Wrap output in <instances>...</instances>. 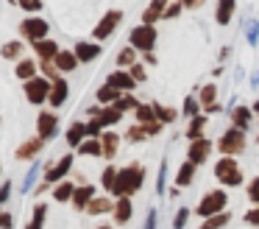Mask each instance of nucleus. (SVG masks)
Listing matches in <instances>:
<instances>
[{
  "mask_svg": "<svg viewBox=\"0 0 259 229\" xmlns=\"http://www.w3.org/2000/svg\"><path fill=\"white\" fill-rule=\"evenodd\" d=\"M142 184H145V165H140V162H131V165L120 168L117 171V184H114L112 195H134L137 190H142Z\"/></svg>",
  "mask_w": 259,
  "mask_h": 229,
  "instance_id": "nucleus-1",
  "label": "nucleus"
},
{
  "mask_svg": "<svg viewBox=\"0 0 259 229\" xmlns=\"http://www.w3.org/2000/svg\"><path fill=\"white\" fill-rule=\"evenodd\" d=\"M214 179H218L223 187H240L242 184V171L237 165V156H220L214 162Z\"/></svg>",
  "mask_w": 259,
  "mask_h": 229,
  "instance_id": "nucleus-2",
  "label": "nucleus"
},
{
  "mask_svg": "<svg viewBox=\"0 0 259 229\" xmlns=\"http://www.w3.org/2000/svg\"><path fill=\"white\" fill-rule=\"evenodd\" d=\"M156 42H159V31H156V25H148V22L134 25L128 34V45L137 48L140 53H151V50L156 48Z\"/></svg>",
  "mask_w": 259,
  "mask_h": 229,
  "instance_id": "nucleus-3",
  "label": "nucleus"
},
{
  "mask_svg": "<svg viewBox=\"0 0 259 229\" xmlns=\"http://www.w3.org/2000/svg\"><path fill=\"white\" fill-rule=\"evenodd\" d=\"M245 145H248L245 132L237 128V126H229L223 134H220V140H218V151L223 156H240L242 151H245Z\"/></svg>",
  "mask_w": 259,
  "mask_h": 229,
  "instance_id": "nucleus-4",
  "label": "nucleus"
},
{
  "mask_svg": "<svg viewBox=\"0 0 259 229\" xmlns=\"http://www.w3.org/2000/svg\"><path fill=\"white\" fill-rule=\"evenodd\" d=\"M226 207H229V195H226V190H209V193L201 195L195 212H198L201 218H209V215H218V212H223Z\"/></svg>",
  "mask_w": 259,
  "mask_h": 229,
  "instance_id": "nucleus-5",
  "label": "nucleus"
},
{
  "mask_svg": "<svg viewBox=\"0 0 259 229\" xmlns=\"http://www.w3.org/2000/svg\"><path fill=\"white\" fill-rule=\"evenodd\" d=\"M51 87H53L51 78L34 76V78H28V81H25L23 89H25V98H28L34 106H39V104H45V101L51 98Z\"/></svg>",
  "mask_w": 259,
  "mask_h": 229,
  "instance_id": "nucleus-6",
  "label": "nucleus"
},
{
  "mask_svg": "<svg viewBox=\"0 0 259 229\" xmlns=\"http://www.w3.org/2000/svg\"><path fill=\"white\" fill-rule=\"evenodd\" d=\"M120 22H123V11H120V9L106 11V14L98 20V25H95V31H92V37H95L98 42H103V39H109L114 31H117Z\"/></svg>",
  "mask_w": 259,
  "mask_h": 229,
  "instance_id": "nucleus-7",
  "label": "nucleus"
},
{
  "mask_svg": "<svg viewBox=\"0 0 259 229\" xmlns=\"http://www.w3.org/2000/svg\"><path fill=\"white\" fill-rule=\"evenodd\" d=\"M48 20H42V17H28V20L20 22V37L28 39V42H39V39L48 37Z\"/></svg>",
  "mask_w": 259,
  "mask_h": 229,
  "instance_id": "nucleus-8",
  "label": "nucleus"
},
{
  "mask_svg": "<svg viewBox=\"0 0 259 229\" xmlns=\"http://www.w3.org/2000/svg\"><path fill=\"white\" fill-rule=\"evenodd\" d=\"M209 154H212V140L209 137L190 140V145H187V159L190 162H195V165H206Z\"/></svg>",
  "mask_w": 259,
  "mask_h": 229,
  "instance_id": "nucleus-9",
  "label": "nucleus"
},
{
  "mask_svg": "<svg viewBox=\"0 0 259 229\" xmlns=\"http://www.w3.org/2000/svg\"><path fill=\"white\" fill-rule=\"evenodd\" d=\"M70 168H73V154H64L62 159H56L53 165H48L45 171V184H59L64 176L70 173Z\"/></svg>",
  "mask_w": 259,
  "mask_h": 229,
  "instance_id": "nucleus-10",
  "label": "nucleus"
},
{
  "mask_svg": "<svg viewBox=\"0 0 259 229\" xmlns=\"http://www.w3.org/2000/svg\"><path fill=\"white\" fill-rule=\"evenodd\" d=\"M87 112H90L92 117H98V120L103 123V128H109V126H117V123L123 120V112H120L114 104H109V106H101V104H98V106H90Z\"/></svg>",
  "mask_w": 259,
  "mask_h": 229,
  "instance_id": "nucleus-11",
  "label": "nucleus"
},
{
  "mask_svg": "<svg viewBox=\"0 0 259 229\" xmlns=\"http://www.w3.org/2000/svg\"><path fill=\"white\" fill-rule=\"evenodd\" d=\"M106 84H112V87H114V89H120V92H134V89H137L134 76H131L128 70H123V67H117V70L109 73Z\"/></svg>",
  "mask_w": 259,
  "mask_h": 229,
  "instance_id": "nucleus-12",
  "label": "nucleus"
},
{
  "mask_svg": "<svg viewBox=\"0 0 259 229\" xmlns=\"http://www.w3.org/2000/svg\"><path fill=\"white\" fill-rule=\"evenodd\" d=\"M56 128H59L56 112H39V117H36V132H39V137L51 140L53 134H56Z\"/></svg>",
  "mask_w": 259,
  "mask_h": 229,
  "instance_id": "nucleus-13",
  "label": "nucleus"
},
{
  "mask_svg": "<svg viewBox=\"0 0 259 229\" xmlns=\"http://www.w3.org/2000/svg\"><path fill=\"white\" fill-rule=\"evenodd\" d=\"M229 117H231V126L248 132L251 123H253V109L251 106H234V109H229Z\"/></svg>",
  "mask_w": 259,
  "mask_h": 229,
  "instance_id": "nucleus-14",
  "label": "nucleus"
},
{
  "mask_svg": "<svg viewBox=\"0 0 259 229\" xmlns=\"http://www.w3.org/2000/svg\"><path fill=\"white\" fill-rule=\"evenodd\" d=\"M42 145H45V140H42L39 134H36V137L25 140L23 145H17V151H14V156H17V159H34V156L42 151Z\"/></svg>",
  "mask_w": 259,
  "mask_h": 229,
  "instance_id": "nucleus-15",
  "label": "nucleus"
},
{
  "mask_svg": "<svg viewBox=\"0 0 259 229\" xmlns=\"http://www.w3.org/2000/svg\"><path fill=\"white\" fill-rule=\"evenodd\" d=\"M114 221L123 226V223L131 221V212H134V204H131V195H120L117 201H114Z\"/></svg>",
  "mask_w": 259,
  "mask_h": 229,
  "instance_id": "nucleus-16",
  "label": "nucleus"
},
{
  "mask_svg": "<svg viewBox=\"0 0 259 229\" xmlns=\"http://www.w3.org/2000/svg\"><path fill=\"white\" fill-rule=\"evenodd\" d=\"M75 56H78L81 64H87V61H95L98 56H101V45L98 42H75Z\"/></svg>",
  "mask_w": 259,
  "mask_h": 229,
  "instance_id": "nucleus-17",
  "label": "nucleus"
},
{
  "mask_svg": "<svg viewBox=\"0 0 259 229\" xmlns=\"http://www.w3.org/2000/svg\"><path fill=\"white\" fill-rule=\"evenodd\" d=\"M53 64L59 67V73H73L81 61H78V56H75V50H59L56 59H53Z\"/></svg>",
  "mask_w": 259,
  "mask_h": 229,
  "instance_id": "nucleus-18",
  "label": "nucleus"
},
{
  "mask_svg": "<svg viewBox=\"0 0 259 229\" xmlns=\"http://www.w3.org/2000/svg\"><path fill=\"white\" fill-rule=\"evenodd\" d=\"M237 11V0H218V9H214V22L218 25H229L231 17Z\"/></svg>",
  "mask_w": 259,
  "mask_h": 229,
  "instance_id": "nucleus-19",
  "label": "nucleus"
},
{
  "mask_svg": "<svg viewBox=\"0 0 259 229\" xmlns=\"http://www.w3.org/2000/svg\"><path fill=\"white\" fill-rule=\"evenodd\" d=\"M67 95H70V84L64 81V78H56V81H53V87H51V106L53 109H59V106L64 104V101H67Z\"/></svg>",
  "mask_w": 259,
  "mask_h": 229,
  "instance_id": "nucleus-20",
  "label": "nucleus"
},
{
  "mask_svg": "<svg viewBox=\"0 0 259 229\" xmlns=\"http://www.w3.org/2000/svg\"><path fill=\"white\" fill-rule=\"evenodd\" d=\"M34 50H36V56H39V61H53L56 59V53L62 48H59L56 42H53V39H39V42H34Z\"/></svg>",
  "mask_w": 259,
  "mask_h": 229,
  "instance_id": "nucleus-21",
  "label": "nucleus"
},
{
  "mask_svg": "<svg viewBox=\"0 0 259 229\" xmlns=\"http://www.w3.org/2000/svg\"><path fill=\"white\" fill-rule=\"evenodd\" d=\"M92 199H95V187H92V184H78L75 193H73V207L81 212V210H87V204H90Z\"/></svg>",
  "mask_w": 259,
  "mask_h": 229,
  "instance_id": "nucleus-22",
  "label": "nucleus"
},
{
  "mask_svg": "<svg viewBox=\"0 0 259 229\" xmlns=\"http://www.w3.org/2000/svg\"><path fill=\"white\" fill-rule=\"evenodd\" d=\"M184 137H187V140L206 137V112H203V115H195V117H190V126H187Z\"/></svg>",
  "mask_w": 259,
  "mask_h": 229,
  "instance_id": "nucleus-23",
  "label": "nucleus"
},
{
  "mask_svg": "<svg viewBox=\"0 0 259 229\" xmlns=\"http://www.w3.org/2000/svg\"><path fill=\"white\" fill-rule=\"evenodd\" d=\"M101 145H103V156H106V159H114V156H117V148H120V134L117 132H103Z\"/></svg>",
  "mask_w": 259,
  "mask_h": 229,
  "instance_id": "nucleus-24",
  "label": "nucleus"
},
{
  "mask_svg": "<svg viewBox=\"0 0 259 229\" xmlns=\"http://www.w3.org/2000/svg\"><path fill=\"white\" fill-rule=\"evenodd\" d=\"M195 162H181V168H179V173H176V184H179V187H190L192 182H195Z\"/></svg>",
  "mask_w": 259,
  "mask_h": 229,
  "instance_id": "nucleus-25",
  "label": "nucleus"
},
{
  "mask_svg": "<svg viewBox=\"0 0 259 229\" xmlns=\"http://www.w3.org/2000/svg\"><path fill=\"white\" fill-rule=\"evenodd\" d=\"M64 137H67L70 148H78V145L87 140V123H70V128H67Z\"/></svg>",
  "mask_w": 259,
  "mask_h": 229,
  "instance_id": "nucleus-26",
  "label": "nucleus"
},
{
  "mask_svg": "<svg viewBox=\"0 0 259 229\" xmlns=\"http://www.w3.org/2000/svg\"><path fill=\"white\" fill-rule=\"evenodd\" d=\"M114 210V201L106 199V195H95V199L87 204V212L90 215H103V212H112Z\"/></svg>",
  "mask_w": 259,
  "mask_h": 229,
  "instance_id": "nucleus-27",
  "label": "nucleus"
},
{
  "mask_svg": "<svg viewBox=\"0 0 259 229\" xmlns=\"http://www.w3.org/2000/svg\"><path fill=\"white\" fill-rule=\"evenodd\" d=\"M78 151L81 156H103V145H101V137H87L84 143L78 145Z\"/></svg>",
  "mask_w": 259,
  "mask_h": 229,
  "instance_id": "nucleus-28",
  "label": "nucleus"
},
{
  "mask_svg": "<svg viewBox=\"0 0 259 229\" xmlns=\"http://www.w3.org/2000/svg\"><path fill=\"white\" fill-rule=\"evenodd\" d=\"M73 193H75V184L67 182V179H62V182L53 187V199L56 201H73Z\"/></svg>",
  "mask_w": 259,
  "mask_h": 229,
  "instance_id": "nucleus-29",
  "label": "nucleus"
},
{
  "mask_svg": "<svg viewBox=\"0 0 259 229\" xmlns=\"http://www.w3.org/2000/svg\"><path fill=\"white\" fill-rule=\"evenodd\" d=\"M229 221H231V215L223 210V212H218V215H209V218H203V223H201L198 229H223Z\"/></svg>",
  "mask_w": 259,
  "mask_h": 229,
  "instance_id": "nucleus-30",
  "label": "nucleus"
},
{
  "mask_svg": "<svg viewBox=\"0 0 259 229\" xmlns=\"http://www.w3.org/2000/svg\"><path fill=\"white\" fill-rule=\"evenodd\" d=\"M198 101H201L203 109L212 106V104H218V84H206V87L198 89Z\"/></svg>",
  "mask_w": 259,
  "mask_h": 229,
  "instance_id": "nucleus-31",
  "label": "nucleus"
},
{
  "mask_svg": "<svg viewBox=\"0 0 259 229\" xmlns=\"http://www.w3.org/2000/svg\"><path fill=\"white\" fill-rule=\"evenodd\" d=\"M120 95H123V92H120V89H114L112 84H103V87L98 89V104H101V106H109V104H114Z\"/></svg>",
  "mask_w": 259,
  "mask_h": 229,
  "instance_id": "nucleus-32",
  "label": "nucleus"
},
{
  "mask_svg": "<svg viewBox=\"0 0 259 229\" xmlns=\"http://www.w3.org/2000/svg\"><path fill=\"white\" fill-rule=\"evenodd\" d=\"M137 53H140L137 48H131V45H125V48L117 53V67H123V70H128V67L134 64V61H140V59H137Z\"/></svg>",
  "mask_w": 259,
  "mask_h": 229,
  "instance_id": "nucleus-33",
  "label": "nucleus"
},
{
  "mask_svg": "<svg viewBox=\"0 0 259 229\" xmlns=\"http://www.w3.org/2000/svg\"><path fill=\"white\" fill-rule=\"evenodd\" d=\"M36 61L34 59H23V61H17V78H23V81H28V78H34L36 76Z\"/></svg>",
  "mask_w": 259,
  "mask_h": 229,
  "instance_id": "nucleus-34",
  "label": "nucleus"
},
{
  "mask_svg": "<svg viewBox=\"0 0 259 229\" xmlns=\"http://www.w3.org/2000/svg\"><path fill=\"white\" fill-rule=\"evenodd\" d=\"M201 101H198V95H187L184 98V106H181V112H184V117L190 120V117H195V115H201Z\"/></svg>",
  "mask_w": 259,
  "mask_h": 229,
  "instance_id": "nucleus-35",
  "label": "nucleus"
},
{
  "mask_svg": "<svg viewBox=\"0 0 259 229\" xmlns=\"http://www.w3.org/2000/svg\"><path fill=\"white\" fill-rule=\"evenodd\" d=\"M137 115V123H153L156 120V109H153V104H140L134 109Z\"/></svg>",
  "mask_w": 259,
  "mask_h": 229,
  "instance_id": "nucleus-36",
  "label": "nucleus"
},
{
  "mask_svg": "<svg viewBox=\"0 0 259 229\" xmlns=\"http://www.w3.org/2000/svg\"><path fill=\"white\" fill-rule=\"evenodd\" d=\"M153 109H156V120H162L164 126H167V123H173L176 117H179V112H176L173 106H162V104H153Z\"/></svg>",
  "mask_w": 259,
  "mask_h": 229,
  "instance_id": "nucleus-37",
  "label": "nucleus"
},
{
  "mask_svg": "<svg viewBox=\"0 0 259 229\" xmlns=\"http://www.w3.org/2000/svg\"><path fill=\"white\" fill-rule=\"evenodd\" d=\"M101 184H103V190H106V193H112V190H114V184H117V168H114V165H109L106 171L101 173Z\"/></svg>",
  "mask_w": 259,
  "mask_h": 229,
  "instance_id": "nucleus-38",
  "label": "nucleus"
},
{
  "mask_svg": "<svg viewBox=\"0 0 259 229\" xmlns=\"http://www.w3.org/2000/svg\"><path fill=\"white\" fill-rule=\"evenodd\" d=\"M114 106H117L120 112H134L137 106H140V101H137V98H134V95H131V92H123V95H120L117 101H114Z\"/></svg>",
  "mask_w": 259,
  "mask_h": 229,
  "instance_id": "nucleus-39",
  "label": "nucleus"
},
{
  "mask_svg": "<svg viewBox=\"0 0 259 229\" xmlns=\"http://www.w3.org/2000/svg\"><path fill=\"white\" fill-rule=\"evenodd\" d=\"M45 215H48V207H45V204H36V207H34V218H31V223H28L25 229H42Z\"/></svg>",
  "mask_w": 259,
  "mask_h": 229,
  "instance_id": "nucleus-40",
  "label": "nucleus"
},
{
  "mask_svg": "<svg viewBox=\"0 0 259 229\" xmlns=\"http://www.w3.org/2000/svg\"><path fill=\"white\" fill-rule=\"evenodd\" d=\"M125 140H128V143H142V140H148L145 123H137V126H131L128 134H125Z\"/></svg>",
  "mask_w": 259,
  "mask_h": 229,
  "instance_id": "nucleus-41",
  "label": "nucleus"
},
{
  "mask_svg": "<svg viewBox=\"0 0 259 229\" xmlns=\"http://www.w3.org/2000/svg\"><path fill=\"white\" fill-rule=\"evenodd\" d=\"M20 53H23V42H6L0 48V56H3V59H17Z\"/></svg>",
  "mask_w": 259,
  "mask_h": 229,
  "instance_id": "nucleus-42",
  "label": "nucleus"
},
{
  "mask_svg": "<svg viewBox=\"0 0 259 229\" xmlns=\"http://www.w3.org/2000/svg\"><path fill=\"white\" fill-rule=\"evenodd\" d=\"M245 39H248V45H259V20H248Z\"/></svg>",
  "mask_w": 259,
  "mask_h": 229,
  "instance_id": "nucleus-43",
  "label": "nucleus"
},
{
  "mask_svg": "<svg viewBox=\"0 0 259 229\" xmlns=\"http://www.w3.org/2000/svg\"><path fill=\"white\" fill-rule=\"evenodd\" d=\"M164 184H167V159H162V165H159V176H156V193L164 195Z\"/></svg>",
  "mask_w": 259,
  "mask_h": 229,
  "instance_id": "nucleus-44",
  "label": "nucleus"
},
{
  "mask_svg": "<svg viewBox=\"0 0 259 229\" xmlns=\"http://www.w3.org/2000/svg\"><path fill=\"white\" fill-rule=\"evenodd\" d=\"M36 176H39V162H34V165H31V171L25 173V179H23V193H28V190L34 187Z\"/></svg>",
  "mask_w": 259,
  "mask_h": 229,
  "instance_id": "nucleus-45",
  "label": "nucleus"
},
{
  "mask_svg": "<svg viewBox=\"0 0 259 229\" xmlns=\"http://www.w3.org/2000/svg\"><path fill=\"white\" fill-rule=\"evenodd\" d=\"M42 73H45V78H51V81H56V78H62V73H59V67L53 64V61H39Z\"/></svg>",
  "mask_w": 259,
  "mask_h": 229,
  "instance_id": "nucleus-46",
  "label": "nucleus"
},
{
  "mask_svg": "<svg viewBox=\"0 0 259 229\" xmlns=\"http://www.w3.org/2000/svg\"><path fill=\"white\" fill-rule=\"evenodd\" d=\"M103 134V123L98 120V117H92L90 123H87V137H101Z\"/></svg>",
  "mask_w": 259,
  "mask_h": 229,
  "instance_id": "nucleus-47",
  "label": "nucleus"
},
{
  "mask_svg": "<svg viewBox=\"0 0 259 229\" xmlns=\"http://www.w3.org/2000/svg\"><path fill=\"white\" fill-rule=\"evenodd\" d=\"M17 6L23 11H28V14H36L42 9V0H17Z\"/></svg>",
  "mask_w": 259,
  "mask_h": 229,
  "instance_id": "nucleus-48",
  "label": "nucleus"
},
{
  "mask_svg": "<svg viewBox=\"0 0 259 229\" xmlns=\"http://www.w3.org/2000/svg\"><path fill=\"white\" fill-rule=\"evenodd\" d=\"M181 11H184V6H181V0H176V3H170L167 9H164V20H176Z\"/></svg>",
  "mask_w": 259,
  "mask_h": 229,
  "instance_id": "nucleus-49",
  "label": "nucleus"
},
{
  "mask_svg": "<svg viewBox=\"0 0 259 229\" xmlns=\"http://www.w3.org/2000/svg\"><path fill=\"white\" fill-rule=\"evenodd\" d=\"M128 73H131V76H134V81H137V84H142V81H145V78H148V76H145V67H142L140 61H134V64L128 67Z\"/></svg>",
  "mask_w": 259,
  "mask_h": 229,
  "instance_id": "nucleus-50",
  "label": "nucleus"
},
{
  "mask_svg": "<svg viewBox=\"0 0 259 229\" xmlns=\"http://www.w3.org/2000/svg\"><path fill=\"white\" fill-rule=\"evenodd\" d=\"M187 218H190V210H187V207H181V210L176 212V221H173V229H184Z\"/></svg>",
  "mask_w": 259,
  "mask_h": 229,
  "instance_id": "nucleus-51",
  "label": "nucleus"
},
{
  "mask_svg": "<svg viewBox=\"0 0 259 229\" xmlns=\"http://www.w3.org/2000/svg\"><path fill=\"white\" fill-rule=\"evenodd\" d=\"M248 201L259 207V179H251V184H248Z\"/></svg>",
  "mask_w": 259,
  "mask_h": 229,
  "instance_id": "nucleus-52",
  "label": "nucleus"
},
{
  "mask_svg": "<svg viewBox=\"0 0 259 229\" xmlns=\"http://www.w3.org/2000/svg\"><path fill=\"white\" fill-rule=\"evenodd\" d=\"M242 221H245V223H251V226H259V207L248 210L245 215H242Z\"/></svg>",
  "mask_w": 259,
  "mask_h": 229,
  "instance_id": "nucleus-53",
  "label": "nucleus"
},
{
  "mask_svg": "<svg viewBox=\"0 0 259 229\" xmlns=\"http://www.w3.org/2000/svg\"><path fill=\"white\" fill-rule=\"evenodd\" d=\"M181 6H184V11H198L201 6H206V0H181Z\"/></svg>",
  "mask_w": 259,
  "mask_h": 229,
  "instance_id": "nucleus-54",
  "label": "nucleus"
},
{
  "mask_svg": "<svg viewBox=\"0 0 259 229\" xmlns=\"http://www.w3.org/2000/svg\"><path fill=\"white\" fill-rule=\"evenodd\" d=\"M9 195H12V182H3V184H0V204H3Z\"/></svg>",
  "mask_w": 259,
  "mask_h": 229,
  "instance_id": "nucleus-55",
  "label": "nucleus"
},
{
  "mask_svg": "<svg viewBox=\"0 0 259 229\" xmlns=\"http://www.w3.org/2000/svg\"><path fill=\"white\" fill-rule=\"evenodd\" d=\"M142 229H156V210H148V218H145V226Z\"/></svg>",
  "mask_w": 259,
  "mask_h": 229,
  "instance_id": "nucleus-56",
  "label": "nucleus"
},
{
  "mask_svg": "<svg viewBox=\"0 0 259 229\" xmlns=\"http://www.w3.org/2000/svg\"><path fill=\"white\" fill-rule=\"evenodd\" d=\"M12 226H14L12 215H9V212H0V229H12Z\"/></svg>",
  "mask_w": 259,
  "mask_h": 229,
  "instance_id": "nucleus-57",
  "label": "nucleus"
},
{
  "mask_svg": "<svg viewBox=\"0 0 259 229\" xmlns=\"http://www.w3.org/2000/svg\"><path fill=\"white\" fill-rule=\"evenodd\" d=\"M148 6H151V9H156V11H162V14H164V9L170 6V0H151Z\"/></svg>",
  "mask_w": 259,
  "mask_h": 229,
  "instance_id": "nucleus-58",
  "label": "nucleus"
},
{
  "mask_svg": "<svg viewBox=\"0 0 259 229\" xmlns=\"http://www.w3.org/2000/svg\"><path fill=\"white\" fill-rule=\"evenodd\" d=\"M203 112H206V115H218V112H223V109H220V104H212V106H206Z\"/></svg>",
  "mask_w": 259,
  "mask_h": 229,
  "instance_id": "nucleus-59",
  "label": "nucleus"
},
{
  "mask_svg": "<svg viewBox=\"0 0 259 229\" xmlns=\"http://www.w3.org/2000/svg\"><path fill=\"white\" fill-rule=\"evenodd\" d=\"M142 56H145V64H156V56H153V50H151V53H142Z\"/></svg>",
  "mask_w": 259,
  "mask_h": 229,
  "instance_id": "nucleus-60",
  "label": "nucleus"
},
{
  "mask_svg": "<svg viewBox=\"0 0 259 229\" xmlns=\"http://www.w3.org/2000/svg\"><path fill=\"white\" fill-rule=\"evenodd\" d=\"M251 84H253V87L259 84V70H256V73H251Z\"/></svg>",
  "mask_w": 259,
  "mask_h": 229,
  "instance_id": "nucleus-61",
  "label": "nucleus"
},
{
  "mask_svg": "<svg viewBox=\"0 0 259 229\" xmlns=\"http://www.w3.org/2000/svg\"><path fill=\"white\" fill-rule=\"evenodd\" d=\"M251 109H253V115H259V98L253 101V106H251Z\"/></svg>",
  "mask_w": 259,
  "mask_h": 229,
  "instance_id": "nucleus-62",
  "label": "nucleus"
},
{
  "mask_svg": "<svg viewBox=\"0 0 259 229\" xmlns=\"http://www.w3.org/2000/svg\"><path fill=\"white\" fill-rule=\"evenodd\" d=\"M98 229H112V226H98Z\"/></svg>",
  "mask_w": 259,
  "mask_h": 229,
  "instance_id": "nucleus-63",
  "label": "nucleus"
},
{
  "mask_svg": "<svg viewBox=\"0 0 259 229\" xmlns=\"http://www.w3.org/2000/svg\"><path fill=\"white\" fill-rule=\"evenodd\" d=\"M256 143H259V137H256Z\"/></svg>",
  "mask_w": 259,
  "mask_h": 229,
  "instance_id": "nucleus-64",
  "label": "nucleus"
}]
</instances>
